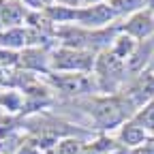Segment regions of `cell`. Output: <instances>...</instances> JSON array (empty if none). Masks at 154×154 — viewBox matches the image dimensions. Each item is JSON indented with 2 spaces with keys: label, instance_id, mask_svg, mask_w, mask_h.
Returning <instances> with one entry per match:
<instances>
[{
  "label": "cell",
  "instance_id": "cell-1",
  "mask_svg": "<svg viewBox=\"0 0 154 154\" xmlns=\"http://www.w3.org/2000/svg\"><path fill=\"white\" fill-rule=\"evenodd\" d=\"M92 73H94V82H96L99 92H105L111 96L126 82L128 66L116 54H111V49H105L101 54H96V62H94Z\"/></svg>",
  "mask_w": 154,
  "mask_h": 154
},
{
  "label": "cell",
  "instance_id": "cell-2",
  "mask_svg": "<svg viewBox=\"0 0 154 154\" xmlns=\"http://www.w3.org/2000/svg\"><path fill=\"white\" fill-rule=\"evenodd\" d=\"M96 54L86 49H73V47H56L51 51L49 66L58 73H86L90 75L94 71Z\"/></svg>",
  "mask_w": 154,
  "mask_h": 154
},
{
  "label": "cell",
  "instance_id": "cell-3",
  "mask_svg": "<svg viewBox=\"0 0 154 154\" xmlns=\"http://www.w3.org/2000/svg\"><path fill=\"white\" fill-rule=\"evenodd\" d=\"M116 19L118 17L109 7V2H99V5H84L77 9L75 24L86 30H103V28L113 26Z\"/></svg>",
  "mask_w": 154,
  "mask_h": 154
},
{
  "label": "cell",
  "instance_id": "cell-4",
  "mask_svg": "<svg viewBox=\"0 0 154 154\" xmlns=\"http://www.w3.org/2000/svg\"><path fill=\"white\" fill-rule=\"evenodd\" d=\"M49 82L66 94H90L92 90L99 92L94 77L86 73H60L58 77L49 73Z\"/></svg>",
  "mask_w": 154,
  "mask_h": 154
},
{
  "label": "cell",
  "instance_id": "cell-5",
  "mask_svg": "<svg viewBox=\"0 0 154 154\" xmlns=\"http://www.w3.org/2000/svg\"><path fill=\"white\" fill-rule=\"evenodd\" d=\"M124 96H126V101L135 107V111L141 109L143 105H148L154 99V73H150V71L139 73L137 77H135V82L124 90Z\"/></svg>",
  "mask_w": 154,
  "mask_h": 154
},
{
  "label": "cell",
  "instance_id": "cell-6",
  "mask_svg": "<svg viewBox=\"0 0 154 154\" xmlns=\"http://www.w3.org/2000/svg\"><path fill=\"white\" fill-rule=\"evenodd\" d=\"M120 32L133 36L135 41H146L154 36V11L143 9L139 13L131 15L124 24H120Z\"/></svg>",
  "mask_w": 154,
  "mask_h": 154
},
{
  "label": "cell",
  "instance_id": "cell-7",
  "mask_svg": "<svg viewBox=\"0 0 154 154\" xmlns=\"http://www.w3.org/2000/svg\"><path fill=\"white\" fill-rule=\"evenodd\" d=\"M49 60H51V54H47L43 47H26L19 54V66L28 71H43L45 75L51 73Z\"/></svg>",
  "mask_w": 154,
  "mask_h": 154
},
{
  "label": "cell",
  "instance_id": "cell-8",
  "mask_svg": "<svg viewBox=\"0 0 154 154\" xmlns=\"http://www.w3.org/2000/svg\"><path fill=\"white\" fill-rule=\"evenodd\" d=\"M30 9L22 2V0H5L2 9V30H13L22 28V24L28 19Z\"/></svg>",
  "mask_w": 154,
  "mask_h": 154
},
{
  "label": "cell",
  "instance_id": "cell-9",
  "mask_svg": "<svg viewBox=\"0 0 154 154\" xmlns=\"http://www.w3.org/2000/svg\"><path fill=\"white\" fill-rule=\"evenodd\" d=\"M146 141H150V139H148V131H146L141 124H137L133 118L126 120V122L120 126V143H122L124 148L135 150V148L143 146Z\"/></svg>",
  "mask_w": 154,
  "mask_h": 154
},
{
  "label": "cell",
  "instance_id": "cell-10",
  "mask_svg": "<svg viewBox=\"0 0 154 154\" xmlns=\"http://www.w3.org/2000/svg\"><path fill=\"white\" fill-rule=\"evenodd\" d=\"M0 47L7 49H26L28 47V36H26V26L13 28V30H0Z\"/></svg>",
  "mask_w": 154,
  "mask_h": 154
},
{
  "label": "cell",
  "instance_id": "cell-11",
  "mask_svg": "<svg viewBox=\"0 0 154 154\" xmlns=\"http://www.w3.org/2000/svg\"><path fill=\"white\" fill-rule=\"evenodd\" d=\"M79 9V7H77ZM77 9L73 7H62V5H49L45 7V15L51 19L56 26H69V24H75V17H77Z\"/></svg>",
  "mask_w": 154,
  "mask_h": 154
},
{
  "label": "cell",
  "instance_id": "cell-12",
  "mask_svg": "<svg viewBox=\"0 0 154 154\" xmlns=\"http://www.w3.org/2000/svg\"><path fill=\"white\" fill-rule=\"evenodd\" d=\"M137 43L139 41H135L133 36H128V34H124V32H120L118 36H116V41L111 43V54H116L120 58V60H124V62H128V58L135 54V49H137Z\"/></svg>",
  "mask_w": 154,
  "mask_h": 154
},
{
  "label": "cell",
  "instance_id": "cell-13",
  "mask_svg": "<svg viewBox=\"0 0 154 154\" xmlns=\"http://www.w3.org/2000/svg\"><path fill=\"white\" fill-rule=\"evenodd\" d=\"M109 7L113 9V13H116V17H131V15H135V13H139V11H143L146 9V5H143V0H109Z\"/></svg>",
  "mask_w": 154,
  "mask_h": 154
},
{
  "label": "cell",
  "instance_id": "cell-14",
  "mask_svg": "<svg viewBox=\"0 0 154 154\" xmlns=\"http://www.w3.org/2000/svg\"><path fill=\"white\" fill-rule=\"evenodd\" d=\"M133 120L137 124H141L148 133H154V99L148 105H143L141 109H137V113L133 116Z\"/></svg>",
  "mask_w": 154,
  "mask_h": 154
},
{
  "label": "cell",
  "instance_id": "cell-15",
  "mask_svg": "<svg viewBox=\"0 0 154 154\" xmlns=\"http://www.w3.org/2000/svg\"><path fill=\"white\" fill-rule=\"evenodd\" d=\"M82 150H84V141H82V139L62 137L49 154H82Z\"/></svg>",
  "mask_w": 154,
  "mask_h": 154
},
{
  "label": "cell",
  "instance_id": "cell-16",
  "mask_svg": "<svg viewBox=\"0 0 154 154\" xmlns=\"http://www.w3.org/2000/svg\"><path fill=\"white\" fill-rule=\"evenodd\" d=\"M0 105L7 107L9 111H17V109H22V99L15 92H7V94H0Z\"/></svg>",
  "mask_w": 154,
  "mask_h": 154
},
{
  "label": "cell",
  "instance_id": "cell-17",
  "mask_svg": "<svg viewBox=\"0 0 154 154\" xmlns=\"http://www.w3.org/2000/svg\"><path fill=\"white\" fill-rule=\"evenodd\" d=\"M15 64H19V54L7 47H0V69L15 66Z\"/></svg>",
  "mask_w": 154,
  "mask_h": 154
},
{
  "label": "cell",
  "instance_id": "cell-18",
  "mask_svg": "<svg viewBox=\"0 0 154 154\" xmlns=\"http://www.w3.org/2000/svg\"><path fill=\"white\" fill-rule=\"evenodd\" d=\"M15 154H45V152H41V150H38L34 143H30V141H28V143H24L22 148H19Z\"/></svg>",
  "mask_w": 154,
  "mask_h": 154
},
{
  "label": "cell",
  "instance_id": "cell-19",
  "mask_svg": "<svg viewBox=\"0 0 154 154\" xmlns=\"http://www.w3.org/2000/svg\"><path fill=\"white\" fill-rule=\"evenodd\" d=\"M131 154H154V141H146L143 146L135 148Z\"/></svg>",
  "mask_w": 154,
  "mask_h": 154
},
{
  "label": "cell",
  "instance_id": "cell-20",
  "mask_svg": "<svg viewBox=\"0 0 154 154\" xmlns=\"http://www.w3.org/2000/svg\"><path fill=\"white\" fill-rule=\"evenodd\" d=\"M51 5H62V7H82V0H51Z\"/></svg>",
  "mask_w": 154,
  "mask_h": 154
},
{
  "label": "cell",
  "instance_id": "cell-21",
  "mask_svg": "<svg viewBox=\"0 0 154 154\" xmlns=\"http://www.w3.org/2000/svg\"><path fill=\"white\" fill-rule=\"evenodd\" d=\"M99 2H109V0H82V7L84 5H99Z\"/></svg>",
  "mask_w": 154,
  "mask_h": 154
},
{
  "label": "cell",
  "instance_id": "cell-22",
  "mask_svg": "<svg viewBox=\"0 0 154 154\" xmlns=\"http://www.w3.org/2000/svg\"><path fill=\"white\" fill-rule=\"evenodd\" d=\"M143 5H146V9L154 11V0H143Z\"/></svg>",
  "mask_w": 154,
  "mask_h": 154
},
{
  "label": "cell",
  "instance_id": "cell-23",
  "mask_svg": "<svg viewBox=\"0 0 154 154\" xmlns=\"http://www.w3.org/2000/svg\"><path fill=\"white\" fill-rule=\"evenodd\" d=\"M2 9H5V0H0V30H2Z\"/></svg>",
  "mask_w": 154,
  "mask_h": 154
},
{
  "label": "cell",
  "instance_id": "cell-24",
  "mask_svg": "<svg viewBox=\"0 0 154 154\" xmlns=\"http://www.w3.org/2000/svg\"><path fill=\"white\" fill-rule=\"evenodd\" d=\"M43 2H45V7H49V5H51V0H43Z\"/></svg>",
  "mask_w": 154,
  "mask_h": 154
}]
</instances>
